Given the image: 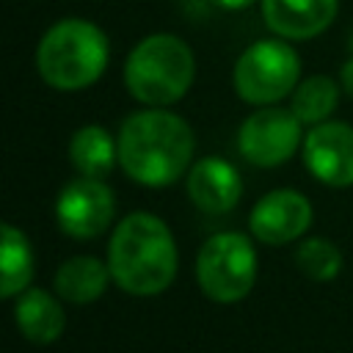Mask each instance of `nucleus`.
Returning a JSON list of instances; mask_svg holds the SVG:
<instances>
[{
    "instance_id": "19",
    "label": "nucleus",
    "mask_w": 353,
    "mask_h": 353,
    "mask_svg": "<svg viewBox=\"0 0 353 353\" xmlns=\"http://www.w3.org/2000/svg\"><path fill=\"white\" fill-rule=\"evenodd\" d=\"M339 80H342V88L347 97H353V55L342 63V72H339Z\"/></svg>"
},
{
    "instance_id": "20",
    "label": "nucleus",
    "mask_w": 353,
    "mask_h": 353,
    "mask_svg": "<svg viewBox=\"0 0 353 353\" xmlns=\"http://www.w3.org/2000/svg\"><path fill=\"white\" fill-rule=\"evenodd\" d=\"M215 8H221V11H243V8H248V6H254L256 0H210Z\"/></svg>"
},
{
    "instance_id": "9",
    "label": "nucleus",
    "mask_w": 353,
    "mask_h": 353,
    "mask_svg": "<svg viewBox=\"0 0 353 353\" xmlns=\"http://www.w3.org/2000/svg\"><path fill=\"white\" fill-rule=\"evenodd\" d=\"M303 163L323 185H353V127L345 121L314 124L303 138Z\"/></svg>"
},
{
    "instance_id": "2",
    "label": "nucleus",
    "mask_w": 353,
    "mask_h": 353,
    "mask_svg": "<svg viewBox=\"0 0 353 353\" xmlns=\"http://www.w3.org/2000/svg\"><path fill=\"white\" fill-rule=\"evenodd\" d=\"M113 281L130 295H157L176 276V243L152 212H130L113 229L108 245Z\"/></svg>"
},
{
    "instance_id": "3",
    "label": "nucleus",
    "mask_w": 353,
    "mask_h": 353,
    "mask_svg": "<svg viewBox=\"0 0 353 353\" xmlns=\"http://www.w3.org/2000/svg\"><path fill=\"white\" fill-rule=\"evenodd\" d=\"M110 44L102 28L88 19L55 22L36 47L39 77L58 91H80L97 83L108 66Z\"/></svg>"
},
{
    "instance_id": "5",
    "label": "nucleus",
    "mask_w": 353,
    "mask_h": 353,
    "mask_svg": "<svg viewBox=\"0 0 353 353\" xmlns=\"http://www.w3.org/2000/svg\"><path fill=\"white\" fill-rule=\"evenodd\" d=\"M301 77V58L287 39H262L243 50L234 63L232 83L243 102L273 105L295 91Z\"/></svg>"
},
{
    "instance_id": "12",
    "label": "nucleus",
    "mask_w": 353,
    "mask_h": 353,
    "mask_svg": "<svg viewBox=\"0 0 353 353\" xmlns=\"http://www.w3.org/2000/svg\"><path fill=\"white\" fill-rule=\"evenodd\" d=\"M188 196L207 215H223L237 207L243 179L229 160L201 157L188 174Z\"/></svg>"
},
{
    "instance_id": "7",
    "label": "nucleus",
    "mask_w": 353,
    "mask_h": 353,
    "mask_svg": "<svg viewBox=\"0 0 353 353\" xmlns=\"http://www.w3.org/2000/svg\"><path fill=\"white\" fill-rule=\"evenodd\" d=\"M301 124L303 121L292 110L262 105V110H254L243 121L237 132V146L251 165L259 168L281 165L295 154V149L303 141Z\"/></svg>"
},
{
    "instance_id": "21",
    "label": "nucleus",
    "mask_w": 353,
    "mask_h": 353,
    "mask_svg": "<svg viewBox=\"0 0 353 353\" xmlns=\"http://www.w3.org/2000/svg\"><path fill=\"white\" fill-rule=\"evenodd\" d=\"M347 44H350V52H353V33H350V39H347Z\"/></svg>"
},
{
    "instance_id": "15",
    "label": "nucleus",
    "mask_w": 353,
    "mask_h": 353,
    "mask_svg": "<svg viewBox=\"0 0 353 353\" xmlns=\"http://www.w3.org/2000/svg\"><path fill=\"white\" fill-rule=\"evenodd\" d=\"M69 160L80 176L102 179L119 160V141H113L105 127L85 124L69 141Z\"/></svg>"
},
{
    "instance_id": "18",
    "label": "nucleus",
    "mask_w": 353,
    "mask_h": 353,
    "mask_svg": "<svg viewBox=\"0 0 353 353\" xmlns=\"http://www.w3.org/2000/svg\"><path fill=\"white\" fill-rule=\"evenodd\" d=\"M295 265L303 276L314 281H331L342 270V254L339 248L325 237H309L295 251Z\"/></svg>"
},
{
    "instance_id": "11",
    "label": "nucleus",
    "mask_w": 353,
    "mask_h": 353,
    "mask_svg": "<svg viewBox=\"0 0 353 353\" xmlns=\"http://www.w3.org/2000/svg\"><path fill=\"white\" fill-rule=\"evenodd\" d=\"M259 8L276 36L303 41L320 36L334 22L339 0H259Z\"/></svg>"
},
{
    "instance_id": "14",
    "label": "nucleus",
    "mask_w": 353,
    "mask_h": 353,
    "mask_svg": "<svg viewBox=\"0 0 353 353\" xmlns=\"http://www.w3.org/2000/svg\"><path fill=\"white\" fill-rule=\"evenodd\" d=\"M110 268L97 256H72L55 270V292L69 303H91L108 287Z\"/></svg>"
},
{
    "instance_id": "17",
    "label": "nucleus",
    "mask_w": 353,
    "mask_h": 353,
    "mask_svg": "<svg viewBox=\"0 0 353 353\" xmlns=\"http://www.w3.org/2000/svg\"><path fill=\"white\" fill-rule=\"evenodd\" d=\"M339 102V88L328 74H312L306 80H301L292 91L290 99V110L303 121V124H320L328 121V116L334 113Z\"/></svg>"
},
{
    "instance_id": "4",
    "label": "nucleus",
    "mask_w": 353,
    "mask_h": 353,
    "mask_svg": "<svg viewBox=\"0 0 353 353\" xmlns=\"http://www.w3.org/2000/svg\"><path fill=\"white\" fill-rule=\"evenodd\" d=\"M193 50L174 33H152L141 39L124 61L127 91L149 108L179 102L193 85Z\"/></svg>"
},
{
    "instance_id": "8",
    "label": "nucleus",
    "mask_w": 353,
    "mask_h": 353,
    "mask_svg": "<svg viewBox=\"0 0 353 353\" xmlns=\"http://www.w3.org/2000/svg\"><path fill=\"white\" fill-rule=\"evenodd\" d=\"M113 212V190L94 176H77L66 182L55 201V218L61 232L77 240L99 237L110 226Z\"/></svg>"
},
{
    "instance_id": "10",
    "label": "nucleus",
    "mask_w": 353,
    "mask_h": 353,
    "mask_svg": "<svg viewBox=\"0 0 353 353\" xmlns=\"http://www.w3.org/2000/svg\"><path fill=\"white\" fill-rule=\"evenodd\" d=\"M248 226L259 243L268 245L292 243L303 237V232L312 226V204L298 190L290 188L270 190L254 204L248 215Z\"/></svg>"
},
{
    "instance_id": "16",
    "label": "nucleus",
    "mask_w": 353,
    "mask_h": 353,
    "mask_svg": "<svg viewBox=\"0 0 353 353\" xmlns=\"http://www.w3.org/2000/svg\"><path fill=\"white\" fill-rule=\"evenodd\" d=\"M0 270H3V281H0V295L3 298H14V295L25 292L30 279H33V251H30V243H28L25 232L11 226V223H3Z\"/></svg>"
},
{
    "instance_id": "13",
    "label": "nucleus",
    "mask_w": 353,
    "mask_h": 353,
    "mask_svg": "<svg viewBox=\"0 0 353 353\" xmlns=\"http://www.w3.org/2000/svg\"><path fill=\"white\" fill-rule=\"evenodd\" d=\"M14 320H17V328L22 331V336L36 345L55 342L66 328V314H63L61 303L39 287H28L25 292L17 295Z\"/></svg>"
},
{
    "instance_id": "1",
    "label": "nucleus",
    "mask_w": 353,
    "mask_h": 353,
    "mask_svg": "<svg viewBox=\"0 0 353 353\" xmlns=\"http://www.w3.org/2000/svg\"><path fill=\"white\" fill-rule=\"evenodd\" d=\"M193 143V130L182 116L160 108L138 110L119 130V163L130 179L165 188L190 165Z\"/></svg>"
},
{
    "instance_id": "6",
    "label": "nucleus",
    "mask_w": 353,
    "mask_h": 353,
    "mask_svg": "<svg viewBox=\"0 0 353 353\" xmlns=\"http://www.w3.org/2000/svg\"><path fill=\"white\" fill-rule=\"evenodd\" d=\"M196 279L201 292L218 303L245 298L256 279V251L240 232L212 234L196 256Z\"/></svg>"
}]
</instances>
